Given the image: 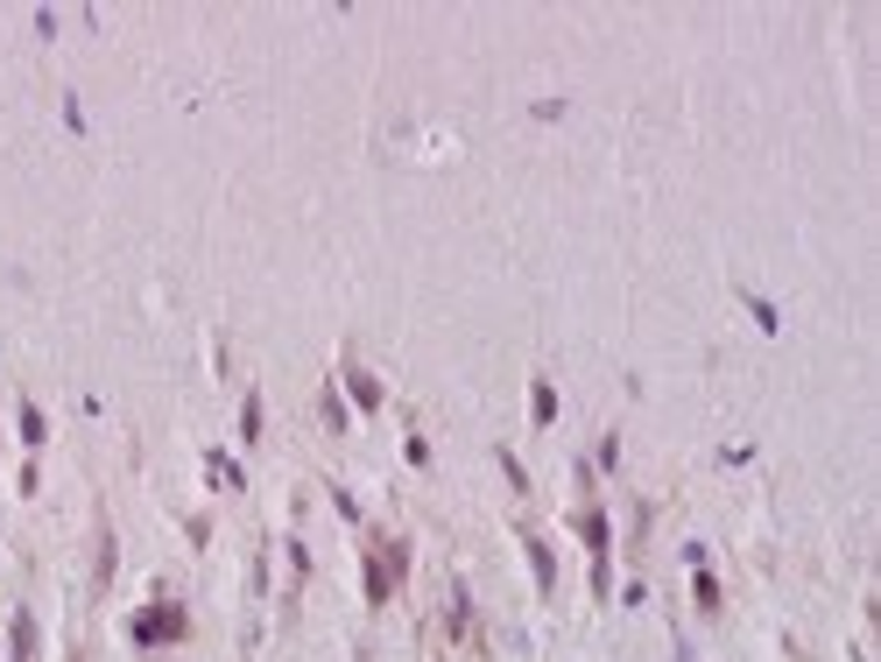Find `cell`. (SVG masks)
<instances>
[{"instance_id":"cell-1","label":"cell","mask_w":881,"mask_h":662,"mask_svg":"<svg viewBox=\"0 0 881 662\" xmlns=\"http://www.w3.org/2000/svg\"><path fill=\"white\" fill-rule=\"evenodd\" d=\"M409 543H402V536H375V543L360 550V592H367V606H388V599H395V585L409 578Z\"/></svg>"},{"instance_id":"cell-2","label":"cell","mask_w":881,"mask_h":662,"mask_svg":"<svg viewBox=\"0 0 881 662\" xmlns=\"http://www.w3.org/2000/svg\"><path fill=\"white\" fill-rule=\"evenodd\" d=\"M572 529H578V543L592 550V599H607L614 592V529H607V515L592 501L572 507Z\"/></svg>"},{"instance_id":"cell-3","label":"cell","mask_w":881,"mask_h":662,"mask_svg":"<svg viewBox=\"0 0 881 662\" xmlns=\"http://www.w3.org/2000/svg\"><path fill=\"white\" fill-rule=\"evenodd\" d=\"M134 649H162V641H184L191 635V606H176V599H156L148 613H134Z\"/></svg>"},{"instance_id":"cell-4","label":"cell","mask_w":881,"mask_h":662,"mask_svg":"<svg viewBox=\"0 0 881 662\" xmlns=\"http://www.w3.org/2000/svg\"><path fill=\"white\" fill-rule=\"evenodd\" d=\"M444 627H452L458 641H473V649H480V621H473V599L458 592V585H452V606H444Z\"/></svg>"},{"instance_id":"cell-5","label":"cell","mask_w":881,"mask_h":662,"mask_svg":"<svg viewBox=\"0 0 881 662\" xmlns=\"http://www.w3.org/2000/svg\"><path fill=\"white\" fill-rule=\"evenodd\" d=\"M522 550H529V571H536V592L550 599V585H558V556H550L543 536H522Z\"/></svg>"},{"instance_id":"cell-6","label":"cell","mask_w":881,"mask_h":662,"mask_svg":"<svg viewBox=\"0 0 881 662\" xmlns=\"http://www.w3.org/2000/svg\"><path fill=\"white\" fill-rule=\"evenodd\" d=\"M8 662H36V621L28 613H14V627H8Z\"/></svg>"},{"instance_id":"cell-7","label":"cell","mask_w":881,"mask_h":662,"mask_svg":"<svg viewBox=\"0 0 881 662\" xmlns=\"http://www.w3.org/2000/svg\"><path fill=\"white\" fill-rule=\"evenodd\" d=\"M339 388H346L360 409H381V381H375V373H339Z\"/></svg>"},{"instance_id":"cell-8","label":"cell","mask_w":881,"mask_h":662,"mask_svg":"<svg viewBox=\"0 0 881 662\" xmlns=\"http://www.w3.org/2000/svg\"><path fill=\"white\" fill-rule=\"evenodd\" d=\"M692 599H698V613H720L726 599H720V578H712V571H698L692 578Z\"/></svg>"},{"instance_id":"cell-9","label":"cell","mask_w":881,"mask_h":662,"mask_svg":"<svg viewBox=\"0 0 881 662\" xmlns=\"http://www.w3.org/2000/svg\"><path fill=\"white\" fill-rule=\"evenodd\" d=\"M529 416H536V424L558 416V388H550V381H529Z\"/></svg>"},{"instance_id":"cell-10","label":"cell","mask_w":881,"mask_h":662,"mask_svg":"<svg viewBox=\"0 0 881 662\" xmlns=\"http://www.w3.org/2000/svg\"><path fill=\"white\" fill-rule=\"evenodd\" d=\"M42 438H50V424H42V409H36V402H22V444L36 451Z\"/></svg>"},{"instance_id":"cell-11","label":"cell","mask_w":881,"mask_h":662,"mask_svg":"<svg viewBox=\"0 0 881 662\" xmlns=\"http://www.w3.org/2000/svg\"><path fill=\"white\" fill-rule=\"evenodd\" d=\"M241 444H261V395L241 402Z\"/></svg>"},{"instance_id":"cell-12","label":"cell","mask_w":881,"mask_h":662,"mask_svg":"<svg viewBox=\"0 0 881 662\" xmlns=\"http://www.w3.org/2000/svg\"><path fill=\"white\" fill-rule=\"evenodd\" d=\"M318 409H325V424H332V430H346V402H339V381H325Z\"/></svg>"},{"instance_id":"cell-13","label":"cell","mask_w":881,"mask_h":662,"mask_svg":"<svg viewBox=\"0 0 881 662\" xmlns=\"http://www.w3.org/2000/svg\"><path fill=\"white\" fill-rule=\"evenodd\" d=\"M99 585H113V529H107V515H99V571H93Z\"/></svg>"},{"instance_id":"cell-14","label":"cell","mask_w":881,"mask_h":662,"mask_svg":"<svg viewBox=\"0 0 881 662\" xmlns=\"http://www.w3.org/2000/svg\"><path fill=\"white\" fill-rule=\"evenodd\" d=\"M501 473H507V487H515V493H529V473H522L515 451H501Z\"/></svg>"},{"instance_id":"cell-15","label":"cell","mask_w":881,"mask_h":662,"mask_svg":"<svg viewBox=\"0 0 881 662\" xmlns=\"http://www.w3.org/2000/svg\"><path fill=\"white\" fill-rule=\"evenodd\" d=\"M854 662H868V655H860V649H854Z\"/></svg>"}]
</instances>
